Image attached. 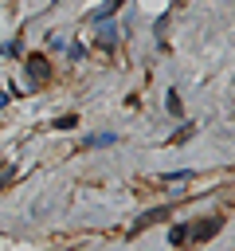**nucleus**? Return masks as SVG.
I'll return each instance as SVG.
<instances>
[{
  "label": "nucleus",
  "instance_id": "f257e3e1",
  "mask_svg": "<svg viewBox=\"0 0 235 251\" xmlns=\"http://www.w3.org/2000/svg\"><path fill=\"white\" fill-rule=\"evenodd\" d=\"M24 63H27V82H31V86H43V82L51 78V63H47V55L35 51V55H27Z\"/></svg>",
  "mask_w": 235,
  "mask_h": 251
},
{
  "label": "nucleus",
  "instance_id": "f03ea898",
  "mask_svg": "<svg viewBox=\"0 0 235 251\" xmlns=\"http://www.w3.org/2000/svg\"><path fill=\"white\" fill-rule=\"evenodd\" d=\"M219 227H223V220H204V224H196V227L184 224V239H188V243H200V239H212Z\"/></svg>",
  "mask_w": 235,
  "mask_h": 251
},
{
  "label": "nucleus",
  "instance_id": "7ed1b4c3",
  "mask_svg": "<svg viewBox=\"0 0 235 251\" xmlns=\"http://www.w3.org/2000/svg\"><path fill=\"white\" fill-rule=\"evenodd\" d=\"M121 4H125V0H102V8H94V12H90V24H106Z\"/></svg>",
  "mask_w": 235,
  "mask_h": 251
},
{
  "label": "nucleus",
  "instance_id": "20e7f679",
  "mask_svg": "<svg viewBox=\"0 0 235 251\" xmlns=\"http://www.w3.org/2000/svg\"><path fill=\"white\" fill-rule=\"evenodd\" d=\"M94 39H98V47H102V51H114V47H118V27H110V24H102Z\"/></svg>",
  "mask_w": 235,
  "mask_h": 251
},
{
  "label": "nucleus",
  "instance_id": "39448f33",
  "mask_svg": "<svg viewBox=\"0 0 235 251\" xmlns=\"http://www.w3.org/2000/svg\"><path fill=\"white\" fill-rule=\"evenodd\" d=\"M114 141H118L114 133H98V137H86V141H82V149H102V145H114Z\"/></svg>",
  "mask_w": 235,
  "mask_h": 251
},
{
  "label": "nucleus",
  "instance_id": "423d86ee",
  "mask_svg": "<svg viewBox=\"0 0 235 251\" xmlns=\"http://www.w3.org/2000/svg\"><path fill=\"white\" fill-rule=\"evenodd\" d=\"M168 212H172L168 204H164V208H153V212H145V216H141V224H157V220H168Z\"/></svg>",
  "mask_w": 235,
  "mask_h": 251
},
{
  "label": "nucleus",
  "instance_id": "0eeeda50",
  "mask_svg": "<svg viewBox=\"0 0 235 251\" xmlns=\"http://www.w3.org/2000/svg\"><path fill=\"white\" fill-rule=\"evenodd\" d=\"M164 106H168V114H180V110H184V106H180V94H176V90H168Z\"/></svg>",
  "mask_w": 235,
  "mask_h": 251
},
{
  "label": "nucleus",
  "instance_id": "6e6552de",
  "mask_svg": "<svg viewBox=\"0 0 235 251\" xmlns=\"http://www.w3.org/2000/svg\"><path fill=\"white\" fill-rule=\"evenodd\" d=\"M74 126H78V114H67V118L55 122V129H74Z\"/></svg>",
  "mask_w": 235,
  "mask_h": 251
},
{
  "label": "nucleus",
  "instance_id": "1a4fd4ad",
  "mask_svg": "<svg viewBox=\"0 0 235 251\" xmlns=\"http://www.w3.org/2000/svg\"><path fill=\"white\" fill-rule=\"evenodd\" d=\"M161 180H192V169H176V173H164Z\"/></svg>",
  "mask_w": 235,
  "mask_h": 251
}]
</instances>
